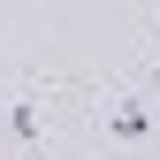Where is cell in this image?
I'll return each instance as SVG.
<instances>
[{
    "label": "cell",
    "instance_id": "1",
    "mask_svg": "<svg viewBox=\"0 0 160 160\" xmlns=\"http://www.w3.org/2000/svg\"><path fill=\"white\" fill-rule=\"evenodd\" d=\"M92 137H99V145H152V137H160V99L152 92L107 99V107L92 114Z\"/></svg>",
    "mask_w": 160,
    "mask_h": 160
}]
</instances>
